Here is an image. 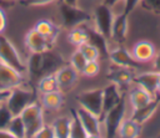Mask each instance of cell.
<instances>
[{
  "label": "cell",
  "instance_id": "e575fe53",
  "mask_svg": "<svg viewBox=\"0 0 160 138\" xmlns=\"http://www.w3.org/2000/svg\"><path fill=\"white\" fill-rule=\"evenodd\" d=\"M34 138H55V133H54V128L51 123H44L38 129Z\"/></svg>",
  "mask_w": 160,
  "mask_h": 138
},
{
  "label": "cell",
  "instance_id": "f1b7e54d",
  "mask_svg": "<svg viewBox=\"0 0 160 138\" xmlns=\"http://www.w3.org/2000/svg\"><path fill=\"white\" fill-rule=\"evenodd\" d=\"M71 114V128H70V138H88L86 132L81 124V122L79 121L78 116L75 114V111L71 109L70 111Z\"/></svg>",
  "mask_w": 160,
  "mask_h": 138
},
{
  "label": "cell",
  "instance_id": "ffe728a7",
  "mask_svg": "<svg viewBox=\"0 0 160 138\" xmlns=\"http://www.w3.org/2000/svg\"><path fill=\"white\" fill-rule=\"evenodd\" d=\"M39 102L42 106L44 111L55 112V111H60L62 108V106L65 103V96H64V92L58 90L54 92L40 94Z\"/></svg>",
  "mask_w": 160,
  "mask_h": 138
},
{
  "label": "cell",
  "instance_id": "3957f363",
  "mask_svg": "<svg viewBox=\"0 0 160 138\" xmlns=\"http://www.w3.org/2000/svg\"><path fill=\"white\" fill-rule=\"evenodd\" d=\"M36 99L38 98H36L35 90L30 88L29 86H26L24 83V85L16 86L12 90H10L9 96L5 101V104L14 116H18L21 113V111L26 106H29L31 102H34Z\"/></svg>",
  "mask_w": 160,
  "mask_h": 138
},
{
  "label": "cell",
  "instance_id": "7c38bea8",
  "mask_svg": "<svg viewBox=\"0 0 160 138\" xmlns=\"http://www.w3.org/2000/svg\"><path fill=\"white\" fill-rule=\"evenodd\" d=\"M25 81H26V75L14 70L12 67L0 61V90L10 91L16 86L24 85Z\"/></svg>",
  "mask_w": 160,
  "mask_h": 138
},
{
  "label": "cell",
  "instance_id": "d6986e66",
  "mask_svg": "<svg viewBox=\"0 0 160 138\" xmlns=\"http://www.w3.org/2000/svg\"><path fill=\"white\" fill-rule=\"evenodd\" d=\"M128 32H129V15L116 16L112 22L110 42L122 44L128 37Z\"/></svg>",
  "mask_w": 160,
  "mask_h": 138
},
{
  "label": "cell",
  "instance_id": "ab89813d",
  "mask_svg": "<svg viewBox=\"0 0 160 138\" xmlns=\"http://www.w3.org/2000/svg\"><path fill=\"white\" fill-rule=\"evenodd\" d=\"M128 1V7H126V15H129L139 4H140V0H126Z\"/></svg>",
  "mask_w": 160,
  "mask_h": 138
},
{
  "label": "cell",
  "instance_id": "277c9868",
  "mask_svg": "<svg viewBox=\"0 0 160 138\" xmlns=\"http://www.w3.org/2000/svg\"><path fill=\"white\" fill-rule=\"evenodd\" d=\"M0 61L12 67L14 70L26 75V61L12 44V41L4 34H0Z\"/></svg>",
  "mask_w": 160,
  "mask_h": 138
},
{
  "label": "cell",
  "instance_id": "74e56055",
  "mask_svg": "<svg viewBox=\"0 0 160 138\" xmlns=\"http://www.w3.org/2000/svg\"><path fill=\"white\" fill-rule=\"evenodd\" d=\"M8 26V17H6V12L5 10L0 6V34H4L5 29Z\"/></svg>",
  "mask_w": 160,
  "mask_h": 138
},
{
  "label": "cell",
  "instance_id": "d590c367",
  "mask_svg": "<svg viewBox=\"0 0 160 138\" xmlns=\"http://www.w3.org/2000/svg\"><path fill=\"white\" fill-rule=\"evenodd\" d=\"M139 5H142L146 10L160 15V0H140Z\"/></svg>",
  "mask_w": 160,
  "mask_h": 138
},
{
  "label": "cell",
  "instance_id": "ac0fdd59",
  "mask_svg": "<svg viewBox=\"0 0 160 138\" xmlns=\"http://www.w3.org/2000/svg\"><path fill=\"white\" fill-rule=\"evenodd\" d=\"M158 77H159V72H156L154 70L152 71H142V70H140V71L134 73L132 83L145 88L146 91H149V92H151L152 94L156 96Z\"/></svg>",
  "mask_w": 160,
  "mask_h": 138
},
{
  "label": "cell",
  "instance_id": "f35d334b",
  "mask_svg": "<svg viewBox=\"0 0 160 138\" xmlns=\"http://www.w3.org/2000/svg\"><path fill=\"white\" fill-rule=\"evenodd\" d=\"M151 63H152V70L156 71V72H160V50L156 51V53H155Z\"/></svg>",
  "mask_w": 160,
  "mask_h": 138
},
{
  "label": "cell",
  "instance_id": "2e32d148",
  "mask_svg": "<svg viewBox=\"0 0 160 138\" xmlns=\"http://www.w3.org/2000/svg\"><path fill=\"white\" fill-rule=\"evenodd\" d=\"M134 73H135V71L131 70V68L112 65L109 68L106 77L109 80V82H112V83L118 85L122 90V88H128L132 83Z\"/></svg>",
  "mask_w": 160,
  "mask_h": 138
},
{
  "label": "cell",
  "instance_id": "5b68a950",
  "mask_svg": "<svg viewBox=\"0 0 160 138\" xmlns=\"http://www.w3.org/2000/svg\"><path fill=\"white\" fill-rule=\"evenodd\" d=\"M128 102L124 98L111 109L106 111L101 116L102 128H104V137H115L118 133V128L121 123V121L128 116Z\"/></svg>",
  "mask_w": 160,
  "mask_h": 138
},
{
  "label": "cell",
  "instance_id": "7a4b0ae2",
  "mask_svg": "<svg viewBox=\"0 0 160 138\" xmlns=\"http://www.w3.org/2000/svg\"><path fill=\"white\" fill-rule=\"evenodd\" d=\"M19 116L25 126V138H34L38 129L45 123V111L39 99L26 106Z\"/></svg>",
  "mask_w": 160,
  "mask_h": 138
},
{
  "label": "cell",
  "instance_id": "cb8c5ba5",
  "mask_svg": "<svg viewBox=\"0 0 160 138\" xmlns=\"http://www.w3.org/2000/svg\"><path fill=\"white\" fill-rule=\"evenodd\" d=\"M140 134H141V124L135 122L129 116H126L121 121L116 133V136L121 138H138L140 137Z\"/></svg>",
  "mask_w": 160,
  "mask_h": 138
},
{
  "label": "cell",
  "instance_id": "83f0119b",
  "mask_svg": "<svg viewBox=\"0 0 160 138\" xmlns=\"http://www.w3.org/2000/svg\"><path fill=\"white\" fill-rule=\"evenodd\" d=\"M8 131L12 134L14 138H25V126L19 114L14 116L11 118V121L8 126Z\"/></svg>",
  "mask_w": 160,
  "mask_h": 138
},
{
  "label": "cell",
  "instance_id": "52a82bcc",
  "mask_svg": "<svg viewBox=\"0 0 160 138\" xmlns=\"http://www.w3.org/2000/svg\"><path fill=\"white\" fill-rule=\"evenodd\" d=\"M108 57L110 62L115 66H121V67H128L134 70L135 72L141 70V63H139L131 55L130 50H128L125 46L121 44H114L109 42V48H108Z\"/></svg>",
  "mask_w": 160,
  "mask_h": 138
},
{
  "label": "cell",
  "instance_id": "60d3db41",
  "mask_svg": "<svg viewBox=\"0 0 160 138\" xmlns=\"http://www.w3.org/2000/svg\"><path fill=\"white\" fill-rule=\"evenodd\" d=\"M0 138H14L12 134L8 131V128H1L0 129Z\"/></svg>",
  "mask_w": 160,
  "mask_h": 138
},
{
  "label": "cell",
  "instance_id": "9a60e30c",
  "mask_svg": "<svg viewBox=\"0 0 160 138\" xmlns=\"http://www.w3.org/2000/svg\"><path fill=\"white\" fill-rule=\"evenodd\" d=\"M158 96L152 94L151 92L146 91L145 88L140 87V86H134L129 93H128V97H126V102L130 106V109L134 111V109H139L141 107H145L146 104L151 103Z\"/></svg>",
  "mask_w": 160,
  "mask_h": 138
},
{
  "label": "cell",
  "instance_id": "8d00e7d4",
  "mask_svg": "<svg viewBox=\"0 0 160 138\" xmlns=\"http://www.w3.org/2000/svg\"><path fill=\"white\" fill-rule=\"evenodd\" d=\"M59 1L60 0H22V4L26 6H48Z\"/></svg>",
  "mask_w": 160,
  "mask_h": 138
},
{
  "label": "cell",
  "instance_id": "f6af8a7d",
  "mask_svg": "<svg viewBox=\"0 0 160 138\" xmlns=\"http://www.w3.org/2000/svg\"><path fill=\"white\" fill-rule=\"evenodd\" d=\"M112 1H114V0H104V4H106V5H110Z\"/></svg>",
  "mask_w": 160,
  "mask_h": 138
},
{
  "label": "cell",
  "instance_id": "4316f807",
  "mask_svg": "<svg viewBox=\"0 0 160 138\" xmlns=\"http://www.w3.org/2000/svg\"><path fill=\"white\" fill-rule=\"evenodd\" d=\"M76 48L80 50V52L85 56V58H86L88 61L100 60V57H101V50H100L95 44H92V42H90V41L82 44L81 46H79V47H76Z\"/></svg>",
  "mask_w": 160,
  "mask_h": 138
},
{
  "label": "cell",
  "instance_id": "8992f818",
  "mask_svg": "<svg viewBox=\"0 0 160 138\" xmlns=\"http://www.w3.org/2000/svg\"><path fill=\"white\" fill-rule=\"evenodd\" d=\"M60 19H61V25L66 30L79 26V25H85L91 22V14L82 10L78 5H70L61 2L60 5Z\"/></svg>",
  "mask_w": 160,
  "mask_h": 138
},
{
  "label": "cell",
  "instance_id": "30bf717a",
  "mask_svg": "<svg viewBox=\"0 0 160 138\" xmlns=\"http://www.w3.org/2000/svg\"><path fill=\"white\" fill-rule=\"evenodd\" d=\"M75 111V114L78 116L79 121L81 122L88 138H99L104 137V128H102V122L101 117L89 112L88 109L78 106Z\"/></svg>",
  "mask_w": 160,
  "mask_h": 138
},
{
  "label": "cell",
  "instance_id": "4dcf8cb0",
  "mask_svg": "<svg viewBox=\"0 0 160 138\" xmlns=\"http://www.w3.org/2000/svg\"><path fill=\"white\" fill-rule=\"evenodd\" d=\"M101 71V65L99 62V60H92V61H88L81 75L85 76V77H89V78H92V77H96Z\"/></svg>",
  "mask_w": 160,
  "mask_h": 138
},
{
  "label": "cell",
  "instance_id": "8fae6325",
  "mask_svg": "<svg viewBox=\"0 0 160 138\" xmlns=\"http://www.w3.org/2000/svg\"><path fill=\"white\" fill-rule=\"evenodd\" d=\"M54 73H55L56 81H58L59 90L64 93L70 92L78 85L79 77H80V73L78 71H75L69 63L68 65L62 63Z\"/></svg>",
  "mask_w": 160,
  "mask_h": 138
},
{
  "label": "cell",
  "instance_id": "6da1fadb",
  "mask_svg": "<svg viewBox=\"0 0 160 138\" xmlns=\"http://www.w3.org/2000/svg\"><path fill=\"white\" fill-rule=\"evenodd\" d=\"M62 63V57L52 48L39 53H30L26 61V76L38 81L42 75L55 72Z\"/></svg>",
  "mask_w": 160,
  "mask_h": 138
},
{
  "label": "cell",
  "instance_id": "836d02e7",
  "mask_svg": "<svg viewBox=\"0 0 160 138\" xmlns=\"http://www.w3.org/2000/svg\"><path fill=\"white\" fill-rule=\"evenodd\" d=\"M101 4H104V0H76V5L90 14Z\"/></svg>",
  "mask_w": 160,
  "mask_h": 138
},
{
  "label": "cell",
  "instance_id": "d6a6232c",
  "mask_svg": "<svg viewBox=\"0 0 160 138\" xmlns=\"http://www.w3.org/2000/svg\"><path fill=\"white\" fill-rule=\"evenodd\" d=\"M12 117H14V114L10 112V109L6 107V104L1 103L0 104V129L1 128H8Z\"/></svg>",
  "mask_w": 160,
  "mask_h": 138
},
{
  "label": "cell",
  "instance_id": "4fadbf2b",
  "mask_svg": "<svg viewBox=\"0 0 160 138\" xmlns=\"http://www.w3.org/2000/svg\"><path fill=\"white\" fill-rule=\"evenodd\" d=\"M24 45L30 53H39V52H44V51L52 48L55 44L51 42L50 40H48L41 34H39L32 27L26 31V34L24 36Z\"/></svg>",
  "mask_w": 160,
  "mask_h": 138
},
{
  "label": "cell",
  "instance_id": "484cf974",
  "mask_svg": "<svg viewBox=\"0 0 160 138\" xmlns=\"http://www.w3.org/2000/svg\"><path fill=\"white\" fill-rule=\"evenodd\" d=\"M58 90H59V86H58V81H56V77H55L54 72L42 75L36 81V91L40 94L54 92V91H58Z\"/></svg>",
  "mask_w": 160,
  "mask_h": 138
},
{
  "label": "cell",
  "instance_id": "603a6c76",
  "mask_svg": "<svg viewBox=\"0 0 160 138\" xmlns=\"http://www.w3.org/2000/svg\"><path fill=\"white\" fill-rule=\"evenodd\" d=\"M159 104H160V98L156 97L151 103L146 104L145 107H141V108H139V109L131 111L130 114H129V117H131L135 122H138V123H140V124L142 126L144 123H146L148 121H150V119L152 118V116H154L155 112L158 111Z\"/></svg>",
  "mask_w": 160,
  "mask_h": 138
},
{
  "label": "cell",
  "instance_id": "b9f144b4",
  "mask_svg": "<svg viewBox=\"0 0 160 138\" xmlns=\"http://www.w3.org/2000/svg\"><path fill=\"white\" fill-rule=\"evenodd\" d=\"M9 92L10 91H2V90H0V104L1 103H5V101H6L8 96H9Z\"/></svg>",
  "mask_w": 160,
  "mask_h": 138
},
{
  "label": "cell",
  "instance_id": "ee69618b",
  "mask_svg": "<svg viewBox=\"0 0 160 138\" xmlns=\"http://www.w3.org/2000/svg\"><path fill=\"white\" fill-rule=\"evenodd\" d=\"M60 1L65 4H70V5H76V0H60Z\"/></svg>",
  "mask_w": 160,
  "mask_h": 138
},
{
  "label": "cell",
  "instance_id": "e0dca14e",
  "mask_svg": "<svg viewBox=\"0 0 160 138\" xmlns=\"http://www.w3.org/2000/svg\"><path fill=\"white\" fill-rule=\"evenodd\" d=\"M122 98V90L118 85L109 82L105 87H102V113L115 107Z\"/></svg>",
  "mask_w": 160,
  "mask_h": 138
},
{
  "label": "cell",
  "instance_id": "44dd1931",
  "mask_svg": "<svg viewBox=\"0 0 160 138\" xmlns=\"http://www.w3.org/2000/svg\"><path fill=\"white\" fill-rule=\"evenodd\" d=\"M34 29L39 32V34H41L42 36H45L48 40H50L51 42H56V40H58V37H59V35H60V30H61V27L58 25V24H55L52 20H50V19H46V17H42V19H39L36 22H35V25H34Z\"/></svg>",
  "mask_w": 160,
  "mask_h": 138
},
{
  "label": "cell",
  "instance_id": "7bdbcfd3",
  "mask_svg": "<svg viewBox=\"0 0 160 138\" xmlns=\"http://www.w3.org/2000/svg\"><path fill=\"white\" fill-rule=\"evenodd\" d=\"M156 96H160V72H159L158 82H156Z\"/></svg>",
  "mask_w": 160,
  "mask_h": 138
},
{
  "label": "cell",
  "instance_id": "9c48e42d",
  "mask_svg": "<svg viewBox=\"0 0 160 138\" xmlns=\"http://www.w3.org/2000/svg\"><path fill=\"white\" fill-rule=\"evenodd\" d=\"M78 106L101 117L102 116V87H92L81 91L76 96Z\"/></svg>",
  "mask_w": 160,
  "mask_h": 138
},
{
  "label": "cell",
  "instance_id": "5bb4252c",
  "mask_svg": "<svg viewBox=\"0 0 160 138\" xmlns=\"http://www.w3.org/2000/svg\"><path fill=\"white\" fill-rule=\"evenodd\" d=\"M156 51V46L150 40H139L130 48L132 57L141 65L151 62Z\"/></svg>",
  "mask_w": 160,
  "mask_h": 138
},
{
  "label": "cell",
  "instance_id": "1f68e13d",
  "mask_svg": "<svg viewBox=\"0 0 160 138\" xmlns=\"http://www.w3.org/2000/svg\"><path fill=\"white\" fill-rule=\"evenodd\" d=\"M112 12V15L120 16V15H126V7H128V1L126 0H114L110 5H108Z\"/></svg>",
  "mask_w": 160,
  "mask_h": 138
},
{
  "label": "cell",
  "instance_id": "f546056e",
  "mask_svg": "<svg viewBox=\"0 0 160 138\" xmlns=\"http://www.w3.org/2000/svg\"><path fill=\"white\" fill-rule=\"evenodd\" d=\"M86 62H88V60H86L85 56L80 52L79 48H75V50L71 52L70 57H69V65H70L75 71H78L80 75H81V72H82V70H84Z\"/></svg>",
  "mask_w": 160,
  "mask_h": 138
},
{
  "label": "cell",
  "instance_id": "d4e9b609",
  "mask_svg": "<svg viewBox=\"0 0 160 138\" xmlns=\"http://www.w3.org/2000/svg\"><path fill=\"white\" fill-rule=\"evenodd\" d=\"M51 126L54 128L55 138H70L71 128V114H61L52 119Z\"/></svg>",
  "mask_w": 160,
  "mask_h": 138
},
{
  "label": "cell",
  "instance_id": "ba28073f",
  "mask_svg": "<svg viewBox=\"0 0 160 138\" xmlns=\"http://www.w3.org/2000/svg\"><path fill=\"white\" fill-rule=\"evenodd\" d=\"M91 26L100 32L105 39L110 41L111 37V29L115 16L112 15L110 7L106 4L99 5L92 12H91Z\"/></svg>",
  "mask_w": 160,
  "mask_h": 138
},
{
  "label": "cell",
  "instance_id": "bcb514c9",
  "mask_svg": "<svg viewBox=\"0 0 160 138\" xmlns=\"http://www.w3.org/2000/svg\"><path fill=\"white\" fill-rule=\"evenodd\" d=\"M1 1H6V2H11V1H19V0H1Z\"/></svg>",
  "mask_w": 160,
  "mask_h": 138
},
{
  "label": "cell",
  "instance_id": "7402d4cb",
  "mask_svg": "<svg viewBox=\"0 0 160 138\" xmlns=\"http://www.w3.org/2000/svg\"><path fill=\"white\" fill-rule=\"evenodd\" d=\"M90 24V22H89ZM89 24L85 25H79L75 27H71L68 30L66 34V40L68 42L74 46L75 48L81 46L82 44L90 41V32H89Z\"/></svg>",
  "mask_w": 160,
  "mask_h": 138
}]
</instances>
